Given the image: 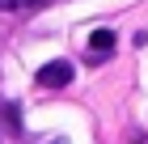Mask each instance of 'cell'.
Here are the masks:
<instances>
[{"instance_id":"7a4b0ae2","label":"cell","mask_w":148,"mask_h":144,"mask_svg":"<svg viewBox=\"0 0 148 144\" xmlns=\"http://www.w3.org/2000/svg\"><path fill=\"white\" fill-rule=\"evenodd\" d=\"M89 47H93V55H106V51H114V34L110 30H93L89 34Z\"/></svg>"},{"instance_id":"6da1fadb","label":"cell","mask_w":148,"mask_h":144,"mask_svg":"<svg viewBox=\"0 0 148 144\" xmlns=\"http://www.w3.org/2000/svg\"><path fill=\"white\" fill-rule=\"evenodd\" d=\"M38 81H42L47 89H64L72 81V64H68V59H55V64H47L42 72H38Z\"/></svg>"},{"instance_id":"277c9868","label":"cell","mask_w":148,"mask_h":144,"mask_svg":"<svg viewBox=\"0 0 148 144\" xmlns=\"http://www.w3.org/2000/svg\"><path fill=\"white\" fill-rule=\"evenodd\" d=\"M13 4H17V0H0V9H13Z\"/></svg>"},{"instance_id":"3957f363","label":"cell","mask_w":148,"mask_h":144,"mask_svg":"<svg viewBox=\"0 0 148 144\" xmlns=\"http://www.w3.org/2000/svg\"><path fill=\"white\" fill-rule=\"evenodd\" d=\"M21 9H42V4H55V0H17Z\"/></svg>"}]
</instances>
